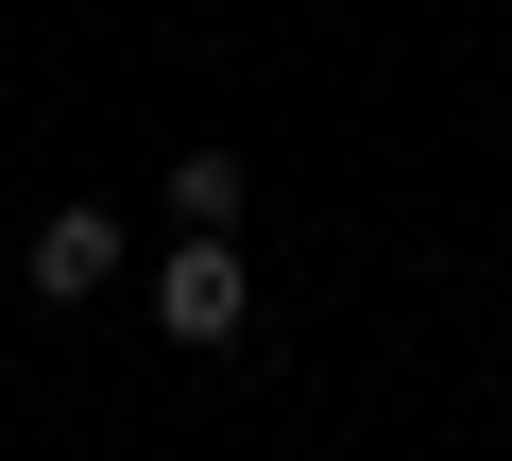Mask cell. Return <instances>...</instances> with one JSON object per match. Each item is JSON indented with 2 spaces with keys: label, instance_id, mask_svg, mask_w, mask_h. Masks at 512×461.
I'll list each match as a JSON object with an SVG mask.
<instances>
[{
  "label": "cell",
  "instance_id": "6da1fadb",
  "mask_svg": "<svg viewBox=\"0 0 512 461\" xmlns=\"http://www.w3.org/2000/svg\"><path fill=\"white\" fill-rule=\"evenodd\" d=\"M239 308H256V274H239L222 240H171V274H154V325H171V342H239Z\"/></svg>",
  "mask_w": 512,
  "mask_h": 461
},
{
  "label": "cell",
  "instance_id": "7a4b0ae2",
  "mask_svg": "<svg viewBox=\"0 0 512 461\" xmlns=\"http://www.w3.org/2000/svg\"><path fill=\"white\" fill-rule=\"evenodd\" d=\"M18 257H35V291H52V308H86V291H120V205H52V222H35Z\"/></svg>",
  "mask_w": 512,
  "mask_h": 461
},
{
  "label": "cell",
  "instance_id": "3957f363",
  "mask_svg": "<svg viewBox=\"0 0 512 461\" xmlns=\"http://www.w3.org/2000/svg\"><path fill=\"white\" fill-rule=\"evenodd\" d=\"M239 205H256V171H239V154H171V222H188V240H222Z\"/></svg>",
  "mask_w": 512,
  "mask_h": 461
}]
</instances>
